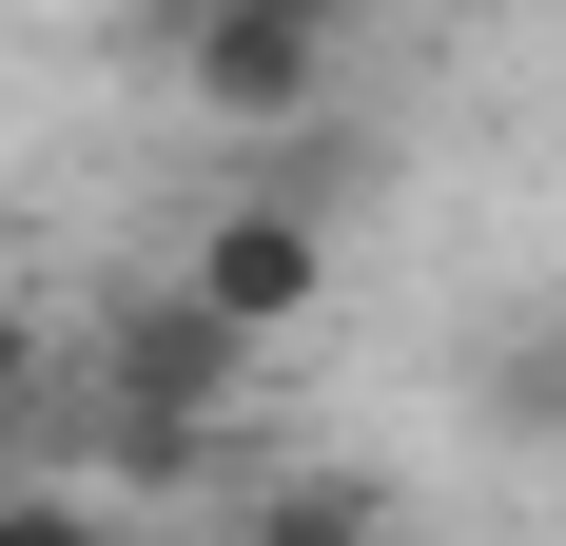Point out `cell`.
Returning <instances> with one entry per match:
<instances>
[{
  "instance_id": "obj_1",
  "label": "cell",
  "mask_w": 566,
  "mask_h": 546,
  "mask_svg": "<svg viewBox=\"0 0 566 546\" xmlns=\"http://www.w3.org/2000/svg\"><path fill=\"white\" fill-rule=\"evenodd\" d=\"M333 196H293V176H254V196H216V216L176 234V293L234 332V351H274V332H313L333 313Z\"/></svg>"
},
{
  "instance_id": "obj_2",
  "label": "cell",
  "mask_w": 566,
  "mask_h": 546,
  "mask_svg": "<svg viewBox=\"0 0 566 546\" xmlns=\"http://www.w3.org/2000/svg\"><path fill=\"white\" fill-rule=\"evenodd\" d=\"M234 390H254V351H234L196 293H157V313H117V351H98V449L157 489V469H196V449L234 430Z\"/></svg>"
},
{
  "instance_id": "obj_3",
  "label": "cell",
  "mask_w": 566,
  "mask_h": 546,
  "mask_svg": "<svg viewBox=\"0 0 566 546\" xmlns=\"http://www.w3.org/2000/svg\"><path fill=\"white\" fill-rule=\"evenodd\" d=\"M352 78L333 20H293V0H176V98L216 117V137H313Z\"/></svg>"
},
{
  "instance_id": "obj_4",
  "label": "cell",
  "mask_w": 566,
  "mask_h": 546,
  "mask_svg": "<svg viewBox=\"0 0 566 546\" xmlns=\"http://www.w3.org/2000/svg\"><path fill=\"white\" fill-rule=\"evenodd\" d=\"M469 410H489V449H566V293L469 351Z\"/></svg>"
},
{
  "instance_id": "obj_5",
  "label": "cell",
  "mask_w": 566,
  "mask_h": 546,
  "mask_svg": "<svg viewBox=\"0 0 566 546\" xmlns=\"http://www.w3.org/2000/svg\"><path fill=\"white\" fill-rule=\"evenodd\" d=\"M196 546H391V489H371V469H293V489H254Z\"/></svg>"
},
{
  "instance_id": "obj_6",
  "label": "cell",
  "mask_w": 566,
  "mask_h": 546,
  "mask_svg": "<svg viewBox=\"0 0 566 546\" xmlns=\"http://www.w3.org/2000/svg\"><path fill=\"white\" fill-rule=\"evenodd\" d=\"M0 546H117V507H78V489H0Z\"/></svg>"
},
{
  "instance_id": "obj_7",
  "label": "cell",
  "mask_w": 566,
  "mask_h": 546,
  "mask_svg": "<svg viewBox=\"0 0 566 546\" xmlns=\"http://www.w3.org/2000/svg\"><path fill=\"white\" fill-rule=\"evenodd\" d=\"M20 410H40V332L0 313V430H20Z\"/></svg>"
},
{
  "instance_id": "obj_8",
  "label": "cell",
  "mask_w": 566,
  "mask_h": 546,
  "mask_svg": "<svg viewBox=\"0 0 566 546\" xmlns=\"http://www.w3.org/2000/svg\"><path fill=\"white\" fill-rule=\"evenodd\" d=\"M293 20H333V40H352V20H371V0H293Z\"/></svg>"
}]
</instances>
